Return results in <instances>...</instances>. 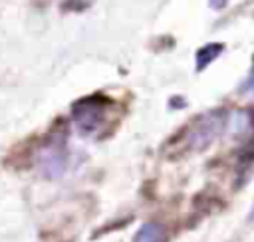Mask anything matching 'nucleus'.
I'll return each instance as SVG.
<instances>
[{
  "label": "nucleus",
  "mask_w": 254,
  "mask_h": 242,
  "mask_svg": "<svg viewBox=\"0 0 254 242\" xmlns=\"http://www.w3.org/2000/svg\"><path fill=\"white\" fill-rule=\"evenodd\" d=\"M111 107H113V101L109 97H105L103 93H93V95H87L75 101L71 115H73L77 129L83 135L99 137L101 129H105L109 123Z\"/></svg>",
  "instance_id": "f03ea898"
},
{
  "label": "nucleus",
  "mask_w": 254,
  "mask_h": 242,
  "mask_svg": "<svg viewBox=\"0 0 254 242\" xmlns=\"http://www.w3.org/2000/svg\"><path fill=\"white\" fill-rule=\"evenodd\" d=\"M226 125H228V113L226 111L214 109V111L202 113L192 123H189V127L183 129V133L177 139H173L175 151H185V153L202 151L216 137H220V133L224 131Z\"/></svg>",
  "instance_id": "f257e3e1"
},
{
  "label": "nucleus",
  "mask_w": 254,
  "mask_h": 242,
  "mask_svg": "<svg viewBox=\"0 0 254 242\" xmlns=\"http://www.w3.org/2000/svg\"><path fill=\"white\" fill-rule=\"evenodd\" d=\"M67 153H65V139L56 137L50 139L38 153V167L48 177H60L65 171Z\"/></svg>",
  "instance_id": "7ed1b4c3"
},
{
  "label": "nucleus",
  "mask_w": 254,
  "mask_h": 242,
  "mask_svg": "<svg viewBox=\"0 0 254 242\" xmlns=\"http://www.w3.org/2000/svg\"><path fill=\"white\" fill-rule=\"evenodd\" d=\"M252 218H254V208H252Z\"/></svg>",
  "instance_id": "6e6552de"
},
{
  "label": "nucleus",
  "mask_w": 254,
  "mask_h": 242,
  "mask_svg": "<svg viewBox=\"0 0 254 242\" xmlns=\"http://www.w3.org/2000/svg\"><path fill=\"white\" fill-rule=\"evenodd\" d=\"M135 242H167V232L157 222H145L137 230Z\"/></svg>",
  "instance_id": "39448f33"
},
{
  "label": "nucleus",
  "mask_w": 254,
  "mask_h": 242,
  "mask_svg": "<svg viewBox=\"0 0 254 242\" xmlns=\"http://www.w3.org/2000/svg\"><path fill=\"white\" fill-rule=\"evenodd\" d=\"M222 52V44H206L196 52V71L204 69L210 61H214Z\"/></svg>",
  "instance_id": "423d86ee"
},
{
  "label": "nucleus",
  "mask_w": 254,
  "mask_h": 242,
  "mask_svg": "<svg viewBox=\"0 0 254 242\" xmlns=\"http://www.w3.org/2000/svg\"><path fill=\"white\" fill-rule=\"evenodd\" d=\"M228 127L232 135L238 139H244V141L254 139V111L250 109L234 111L232 115H228Z\"/></svg>",
  "instance_id": "20e7f679"
},
{
  "label": "nucleus",
  "mask_w": 254,
  "mask_h": 242,
  "mask_svg": "<svg viewBox=\"0 0 254 242\" xmlns=\"http://www.w3.org/2000/svg\"><path fill=\"white\" fill-rule=\"evenodd\" d=\"M240 91H244V93H248V95H254V67H252V71L248 73L246 81L240 85Z\"/></svg>",
  "instance_id": "0eeeda50"
}]
</instances>
